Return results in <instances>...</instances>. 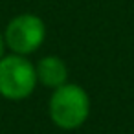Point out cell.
<instances>
[{
	"label": "cell",
	"mask_w": 134,
	"mask_h": 134,
	"mask_svg": "<svg viewBox=\"0 0 134 134\" xmlns=\"http://www.w3.org/2000/svg\"><path fill=\"white\" fill-rule=\"evenodd\" d=\"M37 81H41L42 85L50 86V88H59L63 85H66V77H68V70L66 64L59 59V57H44L37 66Z\"/></svg>",
	"instance_id": "cell-4"
},
{
	"label": "cell",
	"mask_w": 134,
	"mask_h": 134,
	"mask_svg": "<svg viewBox=\"0 0 134 134\" xmlns=\"http://www.w3.org/2000/svg\"><path fill=\"white\" fill-rule=\"evenodd\" d=\"M46 37V26L37 15H19L15 17L8 28L4 41L17 55H28L41 48Z\"/></svg>",
	"instance_id": "cell-3"
},
{
	"label": "cell",
	"mask_w": 134,
	"mask_h": 134,
	"mask_svg": "<svg viewBox=\"0 0 134 134\" xmlns=\"http://www.w3.org/2000/svg\"><path fill=\"white\" fill-rule=\"evenodd\" d=\"M37 85L35 66L24 55H9L0 59V94L6 99H24Z\"/></svg>",
	"instance_id": "cell-2"
},
{
	"label": "cell",
	"mask_w": 134,
	"mask_h": 134,
	"mask_svg": "<svg viewBox=\"0 0 134 134\" xmlns=\"http://www.w3.org/2000/svg\"><path fill=\"white\" fill-rule=\"evenodd\" d=\"M90 114L88 94L79 85H63L55 88L50 99V118L52 121L66 130L81 127Z\"/></svg>",
	"instance_id": "cell-1"
},
{
	"label": "cell",
	"mask_w": 134,
	"mask_h": 134,
	"mask_svg": "<svg viewBox=\"0 0 134 134\" xmlns=\"http://www.w3.org/2000/svg\"><path fill=\"white\" fill-rule=\"evenodd\" d=\"M4 44H6V41H4L2 35H0V59H2V55H4Z\"/></svg>",
	"instance_id": "cell-5"
}]
</instances>
